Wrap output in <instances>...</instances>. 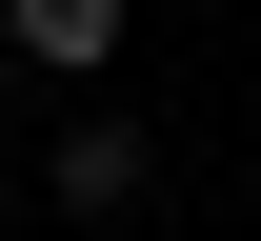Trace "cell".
Here are the masks:
<instances>
[{"label": "cell", "instance_id": "1", "mask_svg": "<svg viewBox=\"0 0 261 241\" xmlns=\"http://www.w3.org/2000/svg\"><path fill=\"white\" fill-rule=\"evenodd\" d=\"M40 201H61V221H121V201H141V121H61Z\"/></svg>", "mask_w": 261, "mask_h": 241}, {"label": "cell", "instance_id": "2", "mask_svg": "<svg viewBox=\"0 0 261 241\" xmlns=\"http://www.w3.org/2000/svg\"><path fill=\"white\" fill-rule=\"evenodd\" d=\"M0 40L61 61V81H100V61H121V0H0Z\"/></svg>", "mask_w": 261, "mask_h": 241}]
</instances>
